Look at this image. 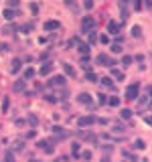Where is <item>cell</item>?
I'll return each mask as SVG.
<instances>
[{
    "label": "cell",
    "mask_w": 152,
    "mask_h": 162,
    "mask_svg": "<svg viewBox=\"0 0 152 162\" xmlns=\"http://www.w3.org/2000/svg\"><path fill=\"white\" fill-rule=\"evenodd\" d=\"M8 51H10L8 43H0V53H8Z\"/></svg>",
    "instance_id": "bcb514c9"
},
{
    "label": "cell",
    "mask_w": 152,
    "mask_h": 162,
    "mask_svg": "<svg viewBox=\"0 0 152 162\" xmlns=\"http://www.w3.org/2000/svg\"><path fill=\"white\" fill-rule=\"evenodd\" d=\"M99 83H102L104 87H110L112 91L116 89V87H114V83H112V79H110V77H102V79H99Z\"/></svg>",
    "instance_id": "1f68e13d"
},
{
    "label": "cell",
    "mask_w": 152,
    "mask_h": 162,
    "mask_svg": "<svg viewBox=\"0 0 152 162\" xmlns=\"http://www.w3.org/2000/svg\"><path fill=\"white\" fill-rule=\"evenodd\" d=\"M26 83H28V81L23 79V77H20V79H16L14 83H12V91H14V93H24V89H26Z\"/></svg>",
    "instance_id": "9c48e42d"
},
{
    "label": "cell",
    "mask_w": 152,
    "mask_h": 162,
    "mask_svg": "<svg viewBox=\"0 0 152 162\" xmlns=\"http://www.w3.org/2000/svg\"><path fill=\"white\" fill-rule=\"evenodd\" d=\"M28 8H31V12H33V16L39 14V4H37V2H31V4H28Z\"/></svg>",
    "instance_id": "b9f144b4"
},
{
    "label": "cell",
    "mask_w": 152,
    "mask_h": 162,
    "mask_svg": "<svg viewBox=\"0 0 152 162\" xmlns=\"http://www.w3.org/2000/svg\"><path fill=\"white\" fill-rule=\"evenodd\" d=\"M43 31L45 33H55V31H61V23L59 20H47L43 24Z\"/></svg>",
    "instance_id": "ba28073f"
},
{
    "label": "cell",
    "mask_w": 152,
    "mask_h": 162,
    "mask_svg": "<svg viewBox=\"0 0 152 162\" xmlns=\"http://www.w3.org/2000/svg\"><path fill=\"white\" fill-rule=\"evenodd\" d=\"M97 41H99V39H97V33H95V31H91V33H87V43H89L91 47H94L95 43H97Z\"/></svg>",
    "instance_id": "f1b7e54d"
},
{
    "label": "cell",
    "mask_w": 152,
    "mask_h": 162,
    "mask_svg": "<svg viewBox=\"0 0 152 162\" xmlns=\"http://www.w3.org/2000/svg\"><path fill=\"white\" fill-rule=\"evenodd\" d=\"M99 162H110V154H104V156H102V160Z\"/></svg>",
    "instance_id": "11a10c76"
},
{
    "label": "cell",
    "mask_w": 152,
    "mask_h": 162,
    "mask_svg": "<svg viewBox=\"0 0 152 162\" xmlns=\"http://www.w3.org/2000/svg\"><path fill=\"white\" fill-rule=\"evenodd\" d=\"M144 148H146V142L144 140H136L134 142V150H144Z\"/></svg>",
    "instance_id": "f35d334b"
},
{
    "label": "cell",
    "mask_w": 152,
    "mask_h": 162,
    "mask_svg": "<svg viewBox=\"0 0 152 162\" xmlns=\"http://www.w3.org/2000/svg\"><path fill=\"white\" fill-rule=\"evenodd\" d=\"M37 162H41V160H37Z\"/></svg>",
    "instance_id": "be15d7a7"
},
{
    "label": "cell",
    "mask_w": 152,
    "mask_h": 162,
    "mask_svg": "<svg viewBox=\"0 0 152 162\" xmlns=\"http://www.w3.org/2000/svg\"><path fill=\"white\" fill-rule=\"evenodd\" d=\"M110 49H112V53H116V55H118V53H122V43H114Z\"/></svg>",
    "instance_id": "7bdbcfd3"
},
{
    "label": "cell",
    "mask_w": 152,
    "mask_h": 162,
    "mask_svg": "<svg viewBox=\"0 0 152 162\" xmlns=\"http://www.w3.org/2000/svg\"><path fill=\"white\" fill-rule=\"evenodd\" d=\"M97 124L99 126H107V117H97Z\"/></svg>",
    "instance_id": "816d5d0a"
},
{
    "label": "cell",
    "mask_w": 152,
    "mask_h": 162,
    "mask_svg": "<svg viewBox=\"0 0 152 162\" xmlns=\"http://www.w3.org/2000/svg\"><path fill=\"white\" fill-rule=\"evenodd\" d=\"M53 136H55L59 142H63V140L69 138V132H67L63 126H53Z\"/></svg>",
    "instance_id": "52a82bcc"
},
{
    "label": "cell",
    "mask_w": 152,
    "mask_h": 162,
    "mask_svg": "<svg viewBox=\"0 0 152 162\" xmlns=\"http://www.w3.org/2000/svg\"><path fill=\"white\" fill-rule=\"evenodd\" d=\"M14 124H16L18 128H23L24 124H26V120H20V117H16V120H14Z\"/></svg>",
    "instance_id": "f907efd6"
},
{
    "label": "cell",
    "mask_w": 152,
    "mask_h": 162,
    "mask_svg": "<svg viewBox=\"0 0 152 162\" xmlns=\"http://www.w3.org/2000/svg\"><path fill=\"white\" fill-rule=\"evenodd\" d=\"M150 104V95H140V97H138V105H140V112H142V107H144V105H148Z\"/></svg>",
    "instance_id": "f546056e"
},
{
    "label": "cell",
    "mask_w": 152,
    "mask_h": 162,
    "mask_svg": "<svg viewBox=\"0 0 152 162\" xmlns=\"http://www.w3.org/2000/svg\"><path fill=\"white\" fill-rule=\"evenodd\" d=\"M65 85H67V77H65V75H53L49 81H45V87H47V89H53V87L61 89V87H65Z\"/></svg>",
    "instance_id": "7a4b0ae2"
},
{
    "label": "cell",
    "mask_w": 152,
    "mask_h": 162,
    "mask_svg": "<svg viewBox=\"0 0 152 162\" xmlns=\"http://www.w3.org/2000/svg\"><path fill=\"white\" fill-rule=\"evenodd\" d=\"M18 4H20L18 0H8V6H10V8H18Z\"/></svg>",
    "instance_id": "681fc988"
},
{
    "label": "cell",
    "mask_w": 152,
    "mask_h": 162,
    "mask_svg": "<svg viewBox=\"0 0 152 162\" xmlns=\"http://www.w3.org/2000/svg\"><path fill=\"white\" fill-rule=\"evenodd\" d=\"M33 28H35V20L20 24V26H18V33H23V35H28V33H33Z\"/></svg>",
    "instance_id": "2e32d148"
},
{
    "label": "cell",
    "mask_w": 152,
    "mask_h": 162,
    "mask_svg": "<svg viewBox=\"0 0 152 162\" xmlns=\"http://www.w3.org/2000/svg\"><path fill=\"white\" fill-rule=\"evenodd\" d=\"M8 105H10V97H4V99H2V114L8 112Z\"/></svg>",
    "instance_id": "60d3db41"
},
{
    "label": "cell",
    "mask_w": 152,
    "mask_h": 162,
    "mask_svg": "<svg viewBox=\"0 0 152 162\" xmlns=\"http://www.w3.org/2000/svg\"><path fill=\"white\" fill-rule=\"evenodd\" d=\"M83 8L85 10H91L94 8V0H83Z\"/></svg>",
    "instance_id": "ee69618b"
},
{
    "label": "cell",
    "mask_w": 152,
    "mask_h": 162,
    "mask_svg": "<svg viewBox=\"0 0 152 162\" xmlns=\"http://www.w3.org/2000/svg\"><path fill=\"white\" fill-rule=\"evenodd\" d=\"M85 79L89 81V83H97V81H99V77L95 75L94 71H87V73H85Z\"/></svg>",
    "instance_id": "4dcf8cb0"
},
{
    "label": "cell",
    "mask_w": 152,
    "mask_h": 162,
    "mask_svg": "<svg viewBox=\"0 0 152 162\" xmlns=\"http://www.w3.org/2000/svg\"><path fill=\"white\" fill-rule=\"evenodd\" d=\"M91 101H94V97H91L89 93L81 91L79 95H77V104H83V105H87V104H91Z\"/></svg>",
    "instance_id": "9a60e30c"
},
{
    "label": "cell",
    "mask_w": 152,
    "mask_h": 162,
    "mask_svg": "<svg viewBox=\"0 0 152 162\" xmlns=\"http://www.w3.org/2000/svg\"><path fill=\"white\" fill-rule=\"evenodd\" d=\"M144 6H146V8H152V0H144Z\"/></svg>",
    "instance_id": "9f6ffc18"
},
{
    "label": "cell",
    "mask_w": 152,
    "mask_h": 162,
    "mask_svg": "<svg viewBox=\"0 0 152 162\" xmlns=\"http://www.w3.org/2000/svg\"><path fill=\"white\" fill-rule=\"evenodd\" d=\"M107 33H110V35H114V36H116L118 33H120V24H118L116 20H110V23H107Z\"/></svg>",
    "instance_id": "ac0fdd59"
},
{
    "label": "cell",
    "mask_w": 152,
    "mask_h": 162,
    "mask_svg": "<svg viewBox=\"0 0 152 162\" xmlns=\"http://www.w3.org/2000/svg\"><path fill=\"white\" fill-rule=\"evenodd\" d=\"M24 138H26V140H35L37 138V128H31V130L24 134Z\"/></svg>",
    "instance_id": "74e56055"
},
{
    "label": "cell",
    "mask_w": 152,
    "mask_h": 162,
    "mask_svg": "<svg viewBox=\"0 0 152 162\" xmlns=\"http://www.w3.org/2000/svg\"><path fill=\"white\" fill-rule=\"evenodd\" d=\"M26 124L31 128H37L39 126V116L37 114H26Z\"/></svg>",
    "instance_id": "44dd1931"
},
{
    "label": "cell",
    "mask_w": 152,
    "mask_h": 162,
    "mask_svg": "<svg viewBox=\"0 0 152 162\" xmlns=\"http://www.w3.org/2000/svg\"><path fill=\"white\" fill-rule=\"evenodd\" d=\"M71 4H75V0H65V6H71Z\"/></svg>",
    "instance_id": "680465c9"
},
{
    "label": "cell",
    "mask_w": 152,
    "mask_h": 162,
    "mask_svg": "<svg viewBox=\"0 0 152 162\" xmlns=\"http://www.w3.org/2000/svg\"><path fill=\"white\" fill-rule=\"evenodd\" d=\"M35 75H37V71L33 69L31 65H28V67H24V71H23V79L31 81V79H33V77H35Z\"/></svg>",
    "instance_id": "ffe728a7"
},
{
    "label": "cell",
    "mask_w": 152,
    "mask_h": 162,
    "mask_svg": "<svg viewBox=\"0 0 152 162\" xmlns=\"http://www.w3.org/2000/svg\"><path fill=\"white\" fill-rule=\"evenodd\" d=\"M132 61H134V57H130V55H124V57H122V61H120V65L126 69V67H130V65H132Z\"/></svg>",
    "instance_id": "4316f807"
},
{
    "label": "cell",
    "mask_w": 152,
    "mask_h": 162,
    "mask_svg": "<svg viewBox=\"0 0 152 162\" xmlns=\"http://www.w3.org/2000/svg\"><path fill=\"white\" fill-rule=\"evenodd\" d=\"M110 75H112L114 79H118V81L124 79V73H122V71H118V69H114V67H110Z\"/></svg>",
    "instance_id": "d4e9b609"
},
{
    "label": "cell",
    "mask_w": 152,
    "mask_h": 162,
    "mask_svg": "<svg viewBox=\"0 0 152 162\" xmlns=\"http://www.w3.org/2000/svg\"><path fill=\"white\" fill-rule=\"evenodd\" d=\"M132 36H134V39H140V36H142V26H140V24L132 26Z\"/></svg>",
    "instance_id": "d6a6232c"
},
{
    "label": "cell",
    "mask_w": 152,
    "mask_h": 162,
    "mask_svg": "<svg viewBox=\"0 0 152 162\" xmlns=\"http://www.w3.org/2000/svg\"><path fill=\"white\" fill-rule=\"evenodd\" d=\"M124 162H126V158H124Z\"/></svg>",
    "instance_id": "6125c7cd"
},
{
    "label": "cell",
    "mask_w": 152,
    "mask_h": 162,
    "mask_svg": "<svg viewBox=\"0 0 152 162\" xmlns=\"http://www.w3.org/2000/svg\"><path fill=\"white\" fill-rule=\"evenodd\" d=\"M94 63H95V65H102V67H116V65H118L116 59H112L107 53H99V55L94 59Z\"/></svg>",
    "instance_id": "3957f363"
},
{
    "label": "cell",
    "mask_w": 152,
    "mask_h": 162,
    "mask_svg": "<svg viewBox=\"0 0 152 162\" xmlns=\"http://www.w3.org/2000/svg\"><path fill=\"white\" fill-rule=\"evenodd\" d=\"M24 95H26V97H33V95H35V91H28V89H24Z\"/></svg>",
    "instance_id": "6f0895ef"
},
{
    "label": "cell",
    "mask_w": 152,
    "mask_h": 162,
    "mask_svg": "<svg viewBox=\"0 0 152 162\" xmlns=\"http://www.w3.org/2000/svg\"><path fill=\"white\" fill-rule=\"evenodd\" d=\"M99 146H102V152H104V154H110V156H112V152H114L112 142H110V144H99Z\"/></svg>",
    "instance_id": "836d02e7"
},
{
    "label": "cell",
    "mask_w": 152,
    "mask_h": 162,
    "mask_svg": "<svg viewBox=\"0 0 152 162\" xmlns=\"http://www.w3.org/2000/svg\"><path fill=\"white\" fill-rule=\"evenodd\" d=\"M43 97H45V99H47L49 104H57V101H59V97H57V95H53V93H45V95H43Z\"/></svg>",
    "instance_id": "8d00e7d4"
},
{
    "label": "cell",
    "mask_w": 152,
    "mask_h": 162,
    "mask_svg": "<svg viewBox=\"0 0 152 162\" xmlns=\"http://www.w3.org/2000/svg\"><path fill=\"white\" fill-rule=\"evenodd\" d=\"M122 156H124L126 160H130V162H138V158H136V154H134V152H130V150H126V148L122 150Z\"/></svg>",
    "instance_id": "603a6c76"
},
{
    "label": "cell",
    "mask_w": 152,
    "mask_h": 162,
    "mask_svg": "<svg viewBox=\"0 0 152 162\" xmlns=\"http://www.w3.org/2000/svg\"><path fill=\"white\" fill-rule=\"evenodd\" d=\"M4 162H16V152L8 148V150L4 152Z\"/></svg>",
    "instance_id": "7402d4cb"
},
{
    "label": "cell",
    "mask_w": 152,
    "mask_h": 162,
    "mask_svg": "<svg viewBox=\"0 0 152 162\" xmlns=\"http://www.w3.org/2000/svg\"><path fill=\"white\" fill-rule=\"evenodd\" d=\"M97 105H107V95L99 93V95H97Z\"/></svg>",
    "instance_id": "ab89813d"
},
{
    "label": "cell",
    "mask_w": 152,
    "mask_h": 162,
    "mask_svg": "<svg viewBox=\"0 0 152 162\" xmlns=\"http://www.w3.org/2000/svg\"><path fill=\"white\" fill-rule=\"evenodd\" d=\"M55 162H61V160H55Z\"/></svg>",
    "instance_id": "91938a15"
},
{
    "label": "cell",
    "mask_w": 152,
    "mask_h": 162,
    "mask_svg": "<svg viewBox=\"0 0 152 162\" xmlns=\"http://www.w3.org/2000/svg\"><path fill=\"white\" fill-rule=\"evenodd\" d=\"M67 97H69V89H67V85H65V87L59 89V101H65Z\"/></svg>",
    "instance_id": "83f0119b"
},
{
    "label": "cell",
    "mask_w": 152,
    "mask_h": 162,
    "mask_svg": "<svg viewBox=\"0 0 152 162\" xmlns=\"http://www.w3.org/2000/svg\"><path fill=\"white\" fill-rule=\"evenodd\" d=\"M24 146H26V138H16L14 142H12V150L14 152H23L24 150Z\"/></svg>",
    "instance_id": "30bf717a"
},
{
    "label": "cell",
    "mask_w": 152,
    "mask_h": 162,
    "mask_svg": "<svg viewBox=\"0 0 152 162\" xmlns=\"http://www.w3.org/2000/svg\"><path fill=\"white\" fill-rule=\"evenodd\" d=\"M49 57H51V51H45V53H41V55H39V61H43V63H45Z\"/></svg>",
    "instance_id": "f6af8a7d"
},
{
    "label": "cell",
    "mask_w": 152,
    "mask_h": 162,
    "mask_svg": "<svg viewBox=\"0 0 152 162\" xmlns=\"http://www.w3.org/2000/svg\"><path fill=\"white\" fill-rule=\"evenodd\" d=\"M132 4H134V10H140V8H142V2H140V0H132Z\"/></svg>",
    "instance_id": "c3c4849f"
},
{
    "label": "cell",
    "mask_w": 152,
    "mask_h": 162,
    "mask_svg": "<svg viewBox=\"0 0 152 162\" xmlns=\"http://www.w3.org/2000/svg\"><path fill=\"white\" fill-rule=\"evenodd\" d=\"M91 158H94V152H91V150H85V152H81V160H83V162H89Z\"/></svg>",
    "instance_id": "d590c367"
},
{
    "label": "cell",
    "mask_w": 152,
    "mask_h": 162,
    "mask_svg": "<svg viewBox=\"0 0 152 162\" xmlns=\"http://www.w3.org/2000/svg\"><path fill=\"white\" fill-rule=\"evenodd\" d=\"M31 162H37V160H31Z\"/></svg>",
    "instance_id": "94428289"
},
{
    "label": "cell",
    "mask_w": 152,
    "mask_h": 162,
    "mask_svg": "<svg viewBox=\"0 0 152 162\" xmlns=\"http://www.w3.org/2000/svg\"><path fill=\"white\" fill-rule=\"evenodd\" d=\"M112 132H114V134H124V132H126V126H124V124H116V126H112Z\"/></svg>",
    "instance_id": "e575fe53"
},
{
    "label": "cell",
    "mask_w": 152,
    "mask_h": 162,
    "mask_svg": "<svg viewBox=\"0 0 152 162\" xmlns=\"http://www.w3.org/2000/svg\"><path fill=\"white\" fill-rule=\"evenodd\" d=\"M120 104H122V99H120L118 95H112V97H107V105H110V107H118Z\"/></svg>",
    "instance_id": "cb8c5ba5"
},
{
    "label": "cell",
    "mask_w": 152,
    "mask_h": 162,
    "mask_svg": "<svg viewBox=\"0 0 152 162\" xmlns=\"http://www.w3.org/2000/svg\"><path fill=\"white\" fill-rule=\"evenodd\" d=\"M140 85L138 83H130L128 87H126V99H130V101H134V99H138L140 95Z\"/></svg>",
    "instance_id": "5b68a950"
},
{
    "label": "cell",
    "mask_w": 152,
    "mask_h": 162,
    "mask_svg": "<svg viewBox=\"0 0 152 162\" xmlns=\"http://www.w3.org/2000/svg\"><path fill=\"white\" fill-rule=\"evenodd\" d=\"M59 144V140L55 138V136H51V138H47V140H39L37 142V148L39 150H43L45 154H55V146Z\"/></svg>",
    "instance_id": "6da1fadb"
},
{
    "label": "cell",
    "mask_w": 152,
    "mask_h": 162,
    "mask_svg": "<svg viewBox=\"0 0 152 162\" xmlns=\"http://www.w3.org/2000/svg\"><path fill=\"white\" fill-rule=\"evenodd\" d=\"M144 122H146L148 126H152V116H144Z\"/></svg>",
    "instance_id": "db71d44e"
},
{
    "label": "cell",
    "mask_w": 152,
    "mask_h": 162,
    "mask_svg": "<svg viewBox=\"0 0 152 162\" xmlns=\"http://www.w3.org/2000/svg\"><path fill=\"white\" fill-rule=\"evenodd\" d=\"M94 124H97V117H95L94 114L77 117V128H87V126H94Z\"/></svg>",
    "instance_id": "8992f818"
},
{
    "label": "cell",
    "mask_w": 152,
    "mask_h": 162,
    "mask_svg": "<svg viewBox=\"0 0 152 162\" xmlns=\"http://www.w3.org/2000/svg\"><path fill=\"white\" fill-rule=\"evenodd\" d=\"M99 43H102V45H107V43H110V36H107V35H102V36H99Z\"/></svg>",
    "instance_id": "7dc6e473"
},
{
    "label": "cell",
    "mask_w": 152,
    "mask_h": 162,
    "mask_svg": "<svg viewBox=\"0 0 152 162\" xmlns=\"http://www.w3.org/2000/svg\"><path fill=\"white\" fill-rule=\"evenodd\" d=\"M20 69H23V59H12V61H10V73H12V75H16Z\"/></svg>",
    "instance_id": "4fadbf2b"
},
{
    "label": "cell",
    "mask_w": 152,
    "mask_h": 162,
    "mask_svg": "<svg viewBox=\"0 0 152 162\" xmlns=\"http://www.w3.org/2000/svg\"><path fill=\"white\" fill-rule=\"evenodd\" d=\"M2 33H4V35L6 36H14L16 35V33H18V26H16V24H6V26H4V28H2Z\"/></svg>",
    "instance_id": "e0dca14e"
},
{
    "label": "cell",
    "mask_w": 152,
    "mask_h": 162,
    "mask_svg": "<svg viewBox=\"0 0 152 162\" xmlns=\"http://www.w3.org/2000/svg\"><path fill=\"white\" fill-rule=\"evenodd\" d=\"M91 31H95V18L94 16H83L81 18V33L87 35V33H91Z\"/></svg>",
    "instance_id": "277c9868"
},
{
    "label": "cell",
    "mask_w": 152,
    "mask_h": 162,
    "mask_svg": "<svg viewBox=\"0 0 152 162\" xmlns=\"http://www.w3.org/2000/svg\"><path fill=\"white\" fill-rule=\"evenodd\" d=\"M31 61H33L31 55H24V57H23V63H31Z\"/></svg>",
    "instance_id": "f5cc1de1"
},
{
    "label": "cell",
    "mask_w": 152,
    "mask_h": 162,
    "mask_svg": "<svg viewBox=\"0 0 152 162\" xmlns=\"http://www.w3.org/2000/svg\"><path fill=\"white\" fill-rule=\"evenodd\" d=\"M89 49H91L89 43H81V41L77 43V53H79V55H87V53H89Z\"/></svg>",
    "instance_id": "d6986e66"
},
{
    "label": "cell",
    "mask_w": 152,
    "mask_h": 162,
    "mask_svg": "<svg viewBox=\"0 0 152 162\" xmlns=\"http://www.w3.org/2000/svg\"><path fill=\"white\" fill-rule=\"evenodd\" d=\"M61 67H63V73H65L67 77H71V79H75V77H77V73H75V69H73V65H71V63H61Z\"/></svg>",
    "instance_id": "7c38bea8"
},
{
    "label": "cell",
    "mask_w": 152,
    "mask_h": 162,
    "mask_svg": "<svg viewBox=\"0 0 152 162\" xmlns=\"http://www.w3.org/2000/svg\"><path fill=\"white\" fill-rule=\"evenodd\" d=\"M71 156H73V158H81V142H79V140H75V142L71 144Z\"/></svg>",
    "instance_id": "8fae6325"
},
{
    "label": "cell",
    "mask_w": 152,
    "mask_h": 162,
    "mask_svg": "<svg viewBox=\"0 0 152 162\" xmlns=\"http://www.w3.org/2000/svg\"><path fill=\"white\" fill-rule=\"evenodd\" d=\"M51 71H53V63H51V61H45V63L41 65V69H39V75H41V77H45V75L51 73Z\"/></svg>",
    "instance_id": "5bb4252c"
},
{
    "label": "cell",
    "mask_w": 152,
    "mask_h": 162,
    "mask_svg": "<svg viewBox=\"0 0 152 162\" xmlns=\"http://www.w3.org/2000/svg\"><path fill=\"white\" fill-rule=\"evenodd\" d=\"M132 114H134L132 109H128V107H124V109L120 112V120H124V122H126V120H130V117H132Z\"/></svg>",
    "instance_id": "484cf974"
}]
</instances>
